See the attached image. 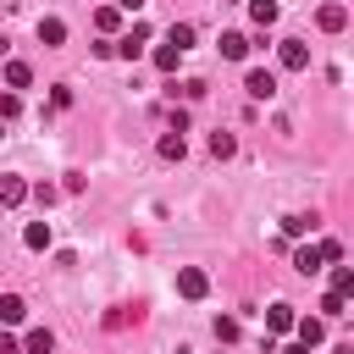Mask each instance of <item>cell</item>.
Returning a JSON list of instances; mask_svg holds the SVG:
<instances>
[{"label": "cell", "mask_w": 354, "mask_h": 354, "mask_svg": "<svg viewBox=\"0 0 354 354\" xmlns=\"http://www.w3.org/2000/svg\"><path fill=\"white\" fill-rule=\"evenodd\" d=\"M277 61H282V72H304L310 66V44L304 39H282L277 44Z\"/></svg>", "instance_id": "6da1fadb"}, {"label": "cell", "mask_w": 354, "mask_h": 354, "mask_svg": "<svg viewBox=\"0 0 354 354\" xmlns=\"http://www.w3.org/2000/svg\"><path fill=\"white\" fill-rule=\"evenodd\" d=\"M144 44H149V28H144V22H133V28L116 39V55H122V61H138V55H144Z\"/></svg>", "instance_id": "7a4b0ae2"}, {"label": "cell", "mask_w": 354, "mask_h": 354, "mask_svg": "<svg viewBox=\"0 0 354 354\" xmlns=\"http://www.w3.org/2000/svg\"><path fill=\"white\" fill-rule=\"evenodd\" d=\"M177 293H183V299H205V293H210V277H205L199 266H183V271H177Z\"/></svg>", "instance_id": "3957f363"}, {"label": "cell", "mask_w": 354, "mask_h": 354, "mask_svg": "<svg viewBox=\"0 0 354 354\" xmlns=\"http://www.w3.org/2000/svg\"><path fill=\"white\" fill-rule=\"evenodd\" d=\"M315 28H321V33H343V28H348V6H337V0H326V6L315 11Z\"/></svg>", "instance_id": "277c9868"}, {"label": "cell", "mask_w": 354, "mask_h": 354, "mask_svg": "<svg viewBox=\"0 0 354 354\" xmlns=\"http://www.w3.org/2000/svg\"><path fill=\"white\" fill-rule=\"evenodd\" d=\"M293 271H304V277L326 271V254H321V243H299V249H293Z\"/></svg>", "instance_id": "5b68a950"}, {"label": "cell", "mask_w": 354, "mask_h": 354, "mask_svg": "<svg viewBox=\"0 0 354 354\" xmlns=\"http://www.w3.org/2000/svg\"><path fill=\"white\" fill-rule=\"evenodd\" d=\"M266 332H271V337H282V332H299V315H293V304H271V310H266Z\"/></svg>", "instance_id": "8992f818"}, {"label": "cell", "mask_w": 354, "mask_h": 354, "mask_svg": "<svg viewBox=\"0 0 354 354\" xmlns=\"http://www.w3.org/2000/svg\"><path fill=\"white\" fill-rule=\"evenodd\" d=\"M243 88H249V100H271V94H277V77H271L266 66H249V77H243Z\"/></svg>", "instance_id": "52a82bcc"}, {"label": "cell", "mask_w": 354, "mask_h": 354, "mask_svg": "<svg viewBox=\"0 0 354 354\" xmlns=\"http://www.w3.org/2000/svg\"><path fill=\"white\" fill-rule=\"evenodd\" d=\"M249 50H254L249 33H221V55H227V61H249Z\"/></svg>", "instance_id": "ba28073f"}, {"label": "cell", "mask_w": 354, "mask_h": 354, "mask_svg": "<svg viewBox=\"0 0 354 354\" xmlns=\"http://www.w3.org/2000/svg\"><path fill=\"white\" fill-rule=\"evenodd\" d=\"M39 44H50V50L66 44V22H61V17H44V22H39Z\"/></svg>", "instance_id": "9c48e42d"}, {"label": "cell", "mask_w": 354, "mask_h": 354, "mask_svg": "<svg viewBox=\"0 0 354 354\" xmlns=\"http://www.w3.org/2000/svg\"><path fill=\"white\" fill-rule=\"evenodd\" d=\"M149 61H155V72H177V61H183V50H177V44L166 39V44H155V55H149Z\"/></svg>", "instance_id": "30bf717a"}, {"label": "cell", "mask_w": 354, "mask_h": 354, "mask_svg": "<svg viewBox=\"0 0 354 354\" xmlns=\"http://www.w3.org/2000/svg\"><path fill=\"white\" fill-rule=\"evenodd\" d=\"M183 155H188L183 133H177V127H166V133H160V160H183Z\"/></svg>", "instance_id": "8fae6325"}, {"label": "cell", "mask_w": 354, "mask_h": 354, "mask_svg": "<svg viewBox=\"0 0 354 354\" xmlns=\"http://www.w3.org/2000/svg\"><path fill=\"white\" fill-rule=\"evenodd\" d=\"M299 337H304L310 348H315V343H326V321H321V315H299Z\"/></svg>", "instance_id": "7c38bea8"}, {"label": "cell", "mask_w": 354, "mask_h": 354, "mask_svg": "<svg viewBox=\"0 0 354 354\" xmlns=\"http://www.w3.org/2000/svg\"><path fill=\"white\" fill-rule=\"evenodd\" d=\"M326 288H332V293H343V299H354V266H332Z\"/></svg>", "instance_id": "4fadbf2b"}, {"label": "cell", "mask_w": 354, "mask_h": 354, "mask_svg": "<svg viewBox=\"0 0 354 354\" xmlns=\"http://www.w3.org/2000/svg\"><path fill=\"white\" fill-rule=\"evenodd\" d=\"M122 17H127L122 6H100V11H94V28H100V33H116V28H122Z\"/></svg>", "instance_id": "5bb4252c"}, {"label": "cell", "mask_w": 354, "mask_h": 354, "mask_svg": "<svg viewBox=\"0 0 354 354\" xmlns=\"http://www.w3.org/2000/svg\"><path fill=\"white\" fill-rule=\"evenodd\" d=\"M0 199H6V210H17V205L28 199V183H22V177H6V183H0Z\"/></svg>", "instance_id": "9a60e30c"}, {"label": "cell", "mask_w": 354, "mask_h": 354, "mask_svg": "<svg viewBox=\"0 0 354 354\" xmlns=\"http://www.w3.org/2000/svg\"><path fill=\"white\" fill-rule=\"evenodd\" d=\"M22 243L28 249H50V221H28L22 227Z\"/></svg>", "instance_id": "2e32d148"}, {"label": "cell", "mask_w": 354, "mask_h": 354, "mask_svg": "<svg viewBox=\"0 0 354 354\" xmlns=\"http://www.w3.org/2000/svg\"><path fill=\"white\" fill-rule=\"evenodd\" d=\"M22 348H28V354H50V348H55V332H50V326H33Z\"/></svg>", "instance_id": "e0dca14e"}, {"label": "cell", "mask_w": 354, "mask_h": 354, "mask_svg": "<svg viewBox=\"0 0 354 354\" xmlns=\"http://www.w3.org/2000/svg\"><path fill=\"white\" fill-rule=\"evenodd\" d=\"M277 11H282L277 0H249V17H254V28H271V22H277Z\"/></svg>", "instance_id": "ac0fdd59"}, {"label": "cell", "mask_w": 354, "mask_h": 354, "mask_svg": "<svg viewBox=\"0 0 354 354\" xmlns=\"http://www.w3.org/2000/svg\"><path fill=\"white\" fill-rule=\"evenodd\" d=\"M28 83H33L28 61H6V88H28Z\"/></svg>", "instance_id": "d6986e66"}, {"label": "cell", "mask_w": 354, "mask_h": 354, "mask_svg": "<svg viewBox=\"0 0 354 354\" xmlns=\"http://www.w3.org/2000/svg\"><path fill=\"white\" fill-rule=\"evenodd\" d=\"M22 315H28V304H22L17 293H6V299H0V321H6V326H17Z\"/></svg>", "instance_id": "ffe728a7"}, {"label": "cell", "mask_w": 354, "mask_h": 354, "mask_svg": "<svg viewBox=\"0 0 354 354\" xmlns=\"http://www.w3.org/2000/svg\"><path fill=\"white\" fill-rule=\"evenodd\" d=\"M232 149H238V138H232V133H221V127H216V133H210V155H216V160H227V155H232Z\"/></svg>", "instance_id": "44dd1931"}, {"label": "cell", "mask_w": 354, "mask_h": 354, "mask_svg": "<svg viewBox=\"0 0 354 354\" xmlns=\"http://www.w3.org/2000/svg\"><path fill=\"white\" fill-rule=\"evenodd\" d=\"M282 232L288 238H304V232H315V216H282Z\"/></svg>", "instance_id": "7402d4cb"}, {"label": "cell", "mask_w": 354, "mask_h": 354, "mask_svg": "<svg viewBox=\"0 0 354 354\" xmlns=\"http://www.w3.org/2000/svg\"><path fill=\"white\" fill-rule=\"evenodd\" d=\"M177 50H194V22H171V33H166Z\"/></svg>", "instance_id": "603a6c76"}, {"label": "cell", "mask_w": 354, "mask_h": 354, "mask_svg": "<svg viewBox=\"0 0 354 354\" xmlns=\"http://www.w3.org/2000/svg\"><path fill=\"white\" fill-rule=\"evenodd\" d=\"M321 254H326V266H343V260H348V254H343V243H337V238H321Z\"/></svg>", "instance_id": "cb8c5ba5"}, {"label": "cell", "mask_w": 354, "mask_h": 354, "mask_svg": "<svg viewBox=\"0 0 354 354\" xmlns=\"http://www.w3.org/2000/svg\"><path fill=\"white\" fill-rule=\"evenodd\" d=\"M343 310H348V299H343V293H332V288H326V299H321V315H343Z\"/></svg>", "instance_id": "d4e9b609"}, {"label": "cell", "mask_w": 354, "mask_h": 354, "mask_svg": "<svg viewBox=\"0 0 354 354\" xmlns=\"http://www.w3.org/2000/svg\"><path fill=\"white\" fill-rule=\"evenodd\" d=\"M61 194H66V188H55V183H39V188H33V199H39V205H55Z\"/></svg>", "instance_id": "484cf974"}, {"label": "cell", "mask_w": 354, "mask_h": 354, "mask_svg": "<svg viewBox=\"0 0 354 354\" xmlns=\"http://www.w3.org/2000/svg\"><path fill=\"white\" fill-rule=\"evenodd\" d=\"M216 337L232 343V337H238V321H232V315H216Z\"/></svg>", "instance_id": "4316f807"}, {"label": "cell", "mask_w": 354, "mask_h": 354, "mask_svg": "<svg viewBox=\"0 0 354 354\" xmlns=\"http://www.w3.org/2000/svg\"><path fill=\"white\" fill-rule=\"evenodd\" d=\"M282 354H310V343H304V337H293V343H288Z\"/></svg>", "instance_id": "83f0119b"}, {"label": "cell", "mask_w": 354, "mask_h": 354, "mask_svg": "<svg viewBox=\"0 0 354 354\" xmlns=\"http://www.w3.org/2000/svg\"><path fill=\"white\" fill-rule=\"evenodd\" d=\"M116 6H122L127 17H133V11H144V0H116Z\"/></svg>", "instance_id": "f1b7e54d"}]
</instances>
